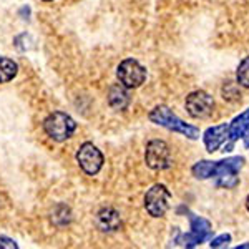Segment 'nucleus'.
<instances>
[{
    "instance_id": "18",
    "label": "nucleus",
    "mask_w": 249,
    "mask_h": 249,
    "mask_svg": "<svg viewBox=\"0 0 249 249\" xmlns=\"http://www.w3.org/2000/svg\"><path fill=\"white\" fill-rule=\"evenodd\" d=\"M0 248H7V249H17L18 244L14 239L7 238V236H0Z\"/></svg>"
},
{
    "instance_id": "14",
    "label": "nucleus",
    "mask_w": 249,
    "mask_h": 249,
    "mask_svg": "<svg viewBox=\"0 0 249 249\" xmlns=\"http://www.w3.org/2000/svg\"><path fill=\"white\" fill-rule=\"evenodd\" d=\"M213 164H214V161H211V160H199V161L193 164V168H191L193 176H195L196 179H211Z\"/></svg>"
},
{
    "instance_id": "3",
    "label": "nucleus",
    "mask_w": 249,
    "mask_h": 249,
    "mask_svg": "<svg viewBox=\"0 0 249 249\" xmlns=\"http://www.w3.org/2000/svg\"><path fill=\"white\" fill-rule=\"evenodd\" d=\"M43 130L50 136L53 142H67L71 135L77 130V123L70 115L63 113V111H53L45 118L43 122Z\"/></svg>"
},
{
    "instance_id": "6",
    "label": "nucleus",
    "mask_w": 249,
    "mask_h": 249,
    "mask_svg": "<svg viewBox=\"0 0 249 249\" xmlns=\"http://www.w3.org/2000/svg\"><path fill=\"white\" fill-rule=\"evenodd\" d=\"M116 77H118L120 83L123 87L130 88H138L142 87L146 80V68H144L138 60L135 58H126L116 68Z\"/></svg>"
},
{
    "instance_id": "15",
    "label": "nucleus",
    "mask_w": 249,
    "mask_h": 249,
    "mask_svg": "<svg viewBox=\"0 0 249 249\" xmlns=\"http://www.w3.org/2000/svg\"><path fill=\"white\" fill-rule=\"evenodd\" d=\"M236 83L249 90V57H244L236 68Z\"/></svg>"
},
{
    "instance_id": "13",
    "label": "nucleus",
    "mask_w": 249,
    "mask_h": 249,
    "mask_svg": "<svg viewBox=\"0 0 249 249\" xmlns=\"http://www.w3.org/2000/svg\"><path fill=\"white\" fill-rule=\"evenodd\" d=\"M18 65L10 58L0 57V83H9L17 77Z\"/></svg>"
},
{
    "instance_id": "21",
    "label": "nucleus",
    "mask_w": 249,
    "mask_h": 249,
    "mask_svg": "<svg viewBox=\"0 0 249 249\" xmlns=\"http://www.w3.org/2000/svg\"><path fill=\"white\" fill-rule=\"evenodd\" d=\"M246 210L249 213V195H248V198H246Z\"/></svg>"
},
{
    "instance_id": "10",
    "label": "nucleus",
    "mask_w": 249,
    "mask_h": 249,
    "mask_svg": "<svg viewBox=\"0 0 249 249\" xmlns=\"http://www.w3.org/2000/svg\"><path fill=\"white\" fill-rule=\"evenodd\" d=\"M249 131V108L239 113L238 116L231 120L228 126V140L231 144H234L238 140H243V136Z\"/></svg>"
},
{
    "instance_id": "22",
    "label": "nucleus",
    "mask_w": 249,
    "mask_h": 249,
    "mask_svg": "<svg viewBox=\"0 0 249 249\" xmlns=\"http://www.w3.org/2000/svg\"><path fill=\"white\" fill-rule=\"evenodd\" d=\"M45 2H52V0H45Z\"/></svg>"
},
{
    "instance_id": "9",
    "label": "nucleus",
    "mask_w": 249,
    "mask_h": 249,
    "mask_svg": "<svg viewBox=\"0 0 249 249\" xmlns=\"http://www.w3.org/2000/svg\"><path fill=\"white\" fill-rule=\"evenodd\" d=\"M228 126H230V123H221V124H214V126H210L204 130L203 143L208 153L218 151L219 148L228 142Z\"/></svg>"
},
{
    "instance_id": "4",
    "label": "nucleus",
    "mask_w": 249,
    "mask_h": 249,
    "mask_svg": "<svg viewBox=\"0 0 249 249\" xmlns=\"http://www.w3.org/2000/svg\"><path fill=\"white\" fill-rule=\"evenodd\" d=\"M144 163L150 170L163 171L173 166L171 150L163 140H151L144 150Z\"/></svg>"
},
{
    "instance_id": "7",
    "label": "nucleus",
    "mask_w": 249,
    "mask_h": 249,
    "mask_svg": "<svg viewBox=\"0 0 249 249\" xmlns=\"http://www.w3.org/2000/svg\"><path fill=\"white\" fill-rule=\"evenodd\" d=\"M184 107L191 118L203 120L214 111V98L204 90H195L186 96Z\"/></svg>"
},
{
    "instance_id": "1",
    "label": "nucleus",
    "mask_w": 249,
    "mask_h": 249,
    "mask_svg": "<svg viewBox=\"0 0 249 249\" xmlns=\"http://www.w3.org/2000/svg\"><path fill=\"white\" fill-rule=\"evenodd\" d=\"M150 122H153L155 124H160V126L166 128V130L173 131V133H179L183 136H186L188 140H198L199 138V128L193 126V124L183 122L179 116H176L168 107L160 105L153 108L148 115Z\"/></svg>"
},
{
    "instance_id": "16",
    "label": "nucleus",
    "mask_w": 249,
    "mask_h": 249,
    "mask_svg": "<svg viewBox=\"0 0 249 249\" xmlns=\"http://www.w3.org/2000/svg\"><path fill=\"white\" fill-rule=\"evenodd\" d=\"M239 173H226L214 178V184L218 188H224V190H232L239 184Z\"/></svg>"
},
{
    "instance_id": "12",
    "label": "nucleus",
    "mask_w": 249,
    "mask_h": 249,
    "mask_svg": "<svg viewBox=\"0 0 249 249\" xmlns=\"http://www.w3.org/2000/svg\"><path fill=\"white\" fill-rule=\"evenodd\" d=\"M128 88L123 87L122 83H116V85L110 87L108 90V103L113 110H126L130 105V95H128Z\"/></svg>"
},
{
    "instance_id": "19",
    "label": "nucleus",
    "mask_w": 249,
    "mask_h": 249,
    "mask_svg": "<svg viewBox=\"0 0 249 249\" xmlns=\"http://www.w3.org/2000/svg\"><path fill=\"white\" fill-rule=\"evenodd\" d=\"M243 142H244V148H246V150H249V131L243 136Z\"/></svg>"
},
{
    "instance_id": "17",
    "label": "nucleus",
    "mask_w": 249,
    "mask_h": 249,
    "mask_svg": "<svg viewBox=\"0 0 249 249\" xmlns=\"http://www.w3.org/2000/svg\"><path fill=\"white\" fill-rule=\"evenodd\" d=\"M231 241H232V236L230 234V232H223V234H219V236H216V238L210 239V248H213V249L228 248Z\"/></svg>"
},
{
    "instance_id": "5",
    "label": "nucleus",
    "mask_w": 249,
    "mask_h": 249,
    "mask_svg": "<svg viewBox=\"0 0 249 249\" xmlns=\"http://www.w3.org/2000/svg\"><path fill=\"white\" fill-rule=\"evenodd\" d=\"M171 193L164 184H153L144 195V210L153 218H163L170 210Z\"/></svg>"
},
{
    "instance_id": "8",
    "label": "nucleus",
    "mask_w": 249,
    "mask_h": 249,
    "mask_svg": "<svg viewBox=\"0 0 249 249\" xmlns=\"http://www.w3.org/2000/svg\"><path fill=\"white\" fill-rule=\"evenodd\" d=\"M77 161L80 164V168L83 170V173L90 176H95L96 173L102 170L103 163V155L93 143H83L77 151Z\"/></svg>"
},
{
    "instance_id": "2",
    "label": "nucleus",
    "mask_w": 249,
    "mask_h": 249,
    "mask_svg": "<svg viewBox=\"0 0 249 249\" xmlns=\"http://www.w3.org/2000/svg\"><path fill=\"white\" fill-rule=\"evenodd\" d=\"M188 219H190L191 231L179 234L176 239V244L181 248H196L199 244L206 243L213 236V226L211 223L203 216H198L195 213L188 211Z\"/></svg>"
},
{
    "instance_id": "11",
    "label": "nucleus",
    "mask_w": 249,
    "mask_h": 249,
    "mask_svg": "<svg viewBox=\"0 0 249 249\" xmlns=\"http://www.w3.org/2000/svg\"><path fill=\"white\" fill-rule=\"evenodd\" d=\"M96 223H98V228L103 232H115L122 228L120 213L113 208H103L96 216Z\"/></svg>"
},
{
    "instance_id": "20",
    "label": "nucleus",
    "mask_w": 249,
    "mask_h": 249,
    "mask_svg": "<svg viewBox=\"0 0 249 249\" xmlns=\"http://www.w3.org/2000/svg\"><path fill=\"white\" fill-rule=\"evenodd\" d=\"M236 249H249V241H246V243H243V244H238Z\"/></svg>"
}]
</instances>
